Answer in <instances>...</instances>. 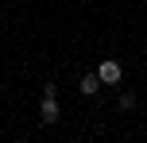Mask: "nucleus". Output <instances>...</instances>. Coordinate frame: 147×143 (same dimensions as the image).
<instances>
[{
    "mask_svg": "<svg viewBox=\"0 0 147 143\" xmlns=\"http://www.w3.org/2000/svg\"><path fill=\"white\" fill-rule=\"evenodd\" d=\"M39 116H43V124H54L62 116V108H58V97H43V105H39Z\"/></svg>",
    "mask_w": 147,
    "mask_h": 143,
    "instance_id": "2",
    "label": "nucleus"
},
{
    "mask_svg": "<svg viewBox=\"0 0 147 143\" xmlns=\"http://www.w3.org/2000/svg\"><path fill=\"white\" fill-rule=\"evenodd\" d=\"M78 89H81V97H97V93H101V77H97V74H85Z\"/></svg>",
    "mask_w": 147,
    "mask_h": 143,
    "instance_id": "3",
    "label": "nucleus"
},
{
    "mask_svg": "<svg viewBox=\"0 0 147 143\" xmlns=\"http://www.w3.org/2000/svg\"><path fill=\"white\" fill-rule=\"evenodd\" d=\"M116 105L124 108V112H128V108H136V93H120V101H116Z\"/></svg>",
    "mask_w": 147,
    "mask_h": 143,
    "instance_id": "4",
    "label": "nucleus"
},
{
    "mask_svg": "<svg viewBox=\"0 0 147 143\" xmlns=\"http://www.w3.org/2000/svg\"><path fill=\"white\" fill-rule=\"evenodd\" d=\"M97 77H101V85H120L124 70H120V62H116V58H105L101 66H97Z\"/></svg>",
    "mask_w": 147,
    "mask_h": 143,
    "instance_id": "1",
    "label": "nucleus"
}]
</instances>
